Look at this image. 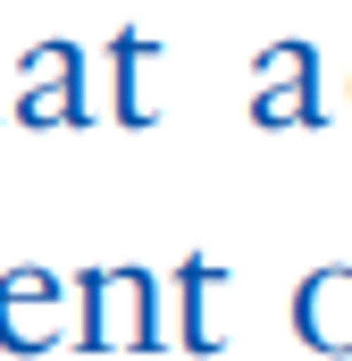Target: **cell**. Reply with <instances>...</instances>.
Here are the masks:
<instances>
[{"label":"cell","instance_id":"1","mask_svg":"<svg viewBox=\"0 0 352 361\" xmlns=\"http://www.w3.org/2000/svg\"><path fill=\"white\" fill-rule=\"evenodd\" d=\"M76 345L84 353H151L168 345L160 328V286L143 269H76Z\"/></svg>","mask_w":352,"mask_h":361},{"label":"cell","instance_id":"2","mask_svg":"<svg viewBox=\"0 0 352 361\" xmlns=\"http://www.w3.org/2000/svg\"><path fill=\"white\" fill-rule=\"evenodd\" d=\"M68 294L51 269H8L0 277V345L8 353H51V345H76V319H68Z\"/></svg>","mask_w":352,"mask_h":361},{"label":"cell","instance_id":"6","mask_svg":"<svg viewBox=\"0 0 352 361\" xmlns=\"http://www.w3.org/2000/svg\"><path fill=\"white\" fill-rule=\"evenodd\" d=\"M218 261L210 252H184L176 261V345L184 353H218V328H210V294H218Z\"/></svg>","mask_w":352,"mask_h":361},{"label":"cell","instance_id":"7","mask_svg":"<svg viewBox=\"0 0 352 361\" xmlns=\"http://www.w3.org/2000/svg\"><path fill=\"white\" fill-rule=\"evenodd\" d=\"M143 76H151V42H143V34H109V118H118V126H143V118H151Z\"/></svg>","mask_w":352,"mask_h":361},{"label":"cell","instance_id":"3","mask_svg":"<svg viewBox=\"0 0 352 361\" xmlns=\"http://www.w3.org/2000/svg\"><path fill=\"white\" fill-rule=\"evenodd\" d=\"M252 118L260 126H319V51L310 42H268L252 59Z\"/></svg>","mask_w":352,"mask_h":361},{"label":"cell","instance_id":"5","mask_svg":"<svg viewBox=\"0 0 352 361\" xmlns=\"http://www.w3.org/2000/svg\"><path fill=\"white\" fill-rule=\"evenodd\" d=\"M294 336L310 353H352V269H310L294 286Z\"/></svg>","mask_w":352,"mask_h":361},{"label":"cell","instance_id":"4","mask_svg":"<svg viewBox=\"0 0 352 361\" xmlns=\"http://www.w3.org/2000/svg\"><path fill=\"white\" fill-rule=\"evenodd\" d=\"M8 118H25V126H76V118H92L84 109V51L76 42H34Z\"/></svg>","mask_w":352,"mask_h":361}]
</instances>
